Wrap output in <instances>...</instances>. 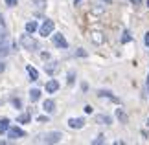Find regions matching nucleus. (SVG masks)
Returning a JSON list of instances; mask_svg holds the SVG:
<instances>
[{"instance_id":"obj_30","label":"nucleus","mask_w":149,"mask_h":145,"mask_svg":"<svg viewBox=\"0 0 149 145\" xmlns=\"http://www.w3.org/2000/svg\"><path fill=\"white\" fill-rule=\"evenodd\" d=\"M0 145H6V142H0Z\"/></svg>"},{"instance_id":"obj_9","label":"nucleus","mask_w":149,"mask_h":145,"mask_svg":"<svg viewBox=\"0 0 149 145\" xmlns=\"http://www.w3.org/2000/svg\"><path fill=\"white\" fill-rule=\"evenodd\" d=\"M96 121L101 125H111L112 123V119H111V116H105V114H98L96 116Z\"/></svg>"},{"instance_id":"obj_10","label":"nucleus","mask_w":149,"mask_h":145,"mask_svg":"<svg viewBox=\"0 0 149 145\" xmlns=\"http://www.w3.org/2000/svg\"><path fill=\"white\" fill-rule=\"evenodd\" d=\"M9 129V119L8 118H2L0 119V134H6Z\"/></svg>"},{"instance_id":"obj_23","label":"nucleus","mask_w":149,"mask_h":145,"mask_svg":"<svg viewBox=\"0 0 149 145\" xmlns=\"http://www.w3.org/2000/svg\"><path fill=\"white\" fill-rule=\"evenodd\" d=\"M31 4L33 6H42V4H46V0H31Z\"/></svg>"},{"instance_id":"obj_6","label":"nucleus","mask_w":149,"mask_h":145,"mask_svg":"<svg viewBox=\"0 0 149 145\" xmlns=\"http://www.w3.org/2000/svg\"><path fill=\"white\" fill-rule=\"evenodd\" d=\"M68 127H70V129H83L85 119L83 118H70L68 119Z\"/></svg>"},{"instance_id":"obj_18","label":"nucleus","mask_w":149,"mask_h":145,"mask_svg":"<svg viewBox=\"0 0 149 145\" xmlns=\"http://www.w3.org/2000/svg\"><path fill=\"white\" fill-rule=\"evenodd\" d=\"M17 121H19V123H28V121H30V114H28V112L20 114L19 118H17Z\"/></svg>"},{"instance_id":"obj_11","label":"nucleus","mask_w":149,"mask_h":145,"mask_svg":"<svg viewBox=\"0 0 149 145\" xmlns=\"http://www.w3.org/2000/svg\"><path fill=\"white\" fill-rule=\"evenodd\" d=\"M26 70H28V74H30V79H31V81H37V79H39V72H37L31 65H28Z\"/></svg>"},{"instance_id":"obj_16","label":"nucleus","mask_w":149,"mask_h":145,"mask_svg":"<svg viewBox=\"0 0 149 145\" xmlns=\"http://www.w3.org/2000/svg\"><path fill=\"white\" fill-rule=\"evenodd\" d=\"M98 96H100V97H109V99H112V101H118L116 97L111 94V92H105V90H100V92H98Z\"/></svg>"},{"instance_id":"obj_20","label":"nucleus","mask_w":149,"mask_h":145,"mask_svg":"<svg viewBox=\"0 0 149 145\" xmlns=\"http://www.w3.org/2000/svg\"><path fill=\"white\" fill-rule=\"evenodd\" d=\"M103 142H105V138H103L101 134L98 136V138H96V140L92 142V143H90V145H103Z\"/></svg>"},{"instance_id":"obj_8","label":"nucleus","mask_w":149,"mask_h":145,"mask_svg":"<svg viewBox=\"0 0 149 145\" xmlns=\"http://www.w3.org/2000/svg\"><path fill=\"white\" fill-rule=\"evenodd\" d=\"M42 108H44V112H48V114H52L55 110V101L54 99H46L42 103Z\"/></svg>"},{"instance_id":"obj_1","label":"nucleus","mask_w":149,"mask_h":145,"mask_svg":"<svg viewBox=\"0 0 149 145\" xmlns=\"http://www.w3.org/2000/svg\"><path fill=\"white\" fill-rule=\"evenodd\" d=\"M61 138H63V134H61V132H57V130L46 132V134L41 136L39 143H41V145H54V143H57V142H61Z\"/></svg>"},{"instance_id":"obj_21","label":"nucleus","mask_w":149,"mask_h":145,"mask_svg":"<svg viewBox=\"0 0 149 145\" xmlns=\"http://www.w3.org/2000/svg\"><path fill=\"white\" fill-rule=\"evenodd\" d=\"M131 39H133V37H131V33L129 31H123V37H122V42H129V40Z\"/></svg>"},{"instance_id":"obj_19","label":"nucleus","mask_w":149,"mask_h":145,"mask_svg":"<svg viewBox=\"0 0 149 145\" xmlns=\"http://www.w3.org/2000/svg\"><path fill=\"white\" fill-rule=\"evenodd\" d=\"M116 116H118V119L122 121V123H125V121H127V116H125V112H123L122 108H118V110H116Z\"/></svg>"},{"instance_id":"obj_15","label":"nucleus","mask_w":149,"mask_h":145,"mask_svg":"<svg viewBox=\"0 0 149 145\" xmlns=\"http://www.w3.org/2000/svg\"><path fill=\"white\" fill-rule=\"evenodd\" d=\"M35 30H37V22H35V20H30V22L26 24V31H28V33H33Z\"/></svg>"},{"instance_id":"obj_28","label":"nucleus","mask_w":149,"mask_h":145,"mask_svg":"<svg viewBox=\"0 0 149 145\" xmlns=\"http://www.w3.org/2000/svg\"><path fill=\"white\" fill-rule=\"evenodd\" d=\"M131 2H133V4H140L142 0H131Z\"/></svg>"},{"instance_id":"obj_26","label":"nucleus","mask_w":149,"mask_h":145,"mask_svg":"<svg viewBox=\"0 0 149 145\" xmlns=\"http://www.w3.org/2000/svg\"><path fill=\"white\" fill-rule=\"evenodd\" d=\"M85 112H87V114H92V107L87 105V107H85Z\"/></svg>"},{"instance_id":"obj_22","label":"nucleus","mask_w":149,"mask_h":145,"mask_svg":"<svg viewBox=\"0 0 149 145\" xmlns=\"http://www.w3.org/2000/svg\"><path fill=\"white\" fill-rule=\"evenodd\" d=\"M74 77H76V74H74V72H70V74H68V79H66V83H68V85H74Z\"/></svg>"},{"instance_id":"obj_32","label":"nucleus","mask_w":149,"mask_h":145,"mask_svg":"<svg viewBox=\"0 0 149 145\" xmlns=\"http://www.w3.org/2000/svg\"><path fill=\"white\" fill-rule=\"evenodd\" d=\"M147 125H149V119H147Z\"/></svg>"},{"instance_id":"obj_4","label":"nucleus","mask_w":149,"mask_h":145,"mask_svg":"<svg viewBox=\"0 0 149 145\" xmlns=\"http://www.w3.org/2000/svg\"><path fill=\"white\" fill-rule=\"evenodd\" d=\"M54 44L57 46V48H68V42H66V39H65V35L63 33H55L54 35Z\"/></svg>"},{"instance_id":"obj_12","label":"nucleus","mask_w":149,"mask_h":145,"mask_svg":"<svg viewBox=\"0 0 149 145\" xmlns=\"http://www.w3.org/2000/svg\"><path fill=\"white\" fill-rule=\"evenodd\" d=\"M39 97H41V90H39V88H31V90H30V101L35 103Z\"/></svg>"},{"instance_id":"obj_5","label":"nucleus","mask_w":149,"mask_h":145,"mask_svg":"<svg viewBox=\"0 0 149 145\" xmlns=\"http://www.w3.org/2000/svg\"><path fill=\"white\" fill-rule=\"evenodd\" d=\"M8 136L13 138V140H17V138H24L26 132L22 129H19V127H9V129H8Z\"/></svg>"},{"instance_id":"obj_14","label":"nucleus","mask_w":149,"mask_h":145,"mask_svg":"<svg viewBox=\"0 0 149 145\" xmlns=\"http://www.w3.org/2000/svg\"><path fill=\"white\" fill-rule=\"evenodd\" d=\"M92 42H96V44H101L103 42V37H101L100 31H92Z\"/></svg>"},{"instance_id":"obj_29","label":"nucleus","mask_w":149,"mask_h":145,"mask_svg":"<svg viewBox=\"0 0 149 145\" xmlns=\"http://www.w3.org/2000/svg\"><path fill=\"white\" fill-rule=\"evenodd\" d=\"M74 2H76V4H79V2H81V0H74Z\"/></svg>"},{"instance_id":"obj_2","label":"nucleus","mask_w":149,"mask_h":145,"mask_svg":"<svg viewBox=\"0 0 149 145\" xmlns=\"http://www.w3.org/2000/svg\"><path fill=\"white\" fill-rule=\"evenodd\" d=\"M20 44H22V48H24V50H31V51L39 48V42L30 35V33H26V35L20 37Z\"/></svg>"},{"instance_id":"obj_3","label":"nucleus","mask_w":149,"mask_h":145,"mask_svg":"<svg viewBox=\"0 0 149 145\" xmlns=\"http://www.w3.org/2000/svg\"><path fill=\"white\" fill-rule=\"evenodd\" d=\"M52 31H54V20H44V24L39 28V33H41L42 37L52 35Z\"/></svg>"},{"instance_id":"obj_13","label":"nucleus","mask_w":149,"mask_h":145,"mask_svg":"<svg viewBox=\"0 0 149 145\" xmlns=\"http://www.w3.org/2000/svg\"><path fill=\"white\" fill-rule=\"evenodd\" d=\"M44 70H46V72L52 75V74H55L57 70H59V65H57V62H50V65L44 66Z\"/></svg>"},{"instance_id":"obj_7","label":"nucleus","mask_w":149,"mask_h":145,"mask_svg":"<svg viewBox=\"0 0 149 145\" xmlns=\"http://www.w3.org/2000/svg\"><path fill=\"white\" fill-rule=\"evenodd\" d=\"M57 88H59V83H57L55 79H50L46 83V92L48 94H54V92H57Z\"/></svg>"},{"instance_id":"obj_17","label":"nucleus","mask_w":149,"mask_h":145,"mask_svg":"<svg viewBox=\"0 0 149 145\" xmlns=\"http://www.w3.org/2000/svg\"><path fill=\"white\" fill-rule=\"evenodd\" d=\"M2 46H9V40H8V35H6L4 31L0 33V48H2Z\"/></svg>"},{"instance_id":"obj_25","label":"nucleus","mask_w":149,"mask_h":145,"mask_svg":"<svg viewBox=\"0 0 149 145\" xmlns=\"http://www.w3.org/2000/svg\"><path fill=\"white\" fill-rule=\"evenodd\" d=\"M6 4H8L9 8H11V6H15V4H17V0H6Z\"/></svg>"},{"instance_id":"obj_24","label":"nucleus","mask_w":149,"mask_h":145,"mask_svg":"<svg viewBox=\"0 0 149 145\" xmlns=\"http://www.w3.org/2000/svg\"><path fill=\"white\" fill-rule=\"evenodd\" d=\"M144 42H146V46H147V48H149V31L146 33V37H144Z\"/></svg>"},{"instance_id":"obj_31","label":"nucleus","mask_w":149,"mask_h":145,"mask_svg":"<svg viewBox=\"0 0 149 145\" xmlns=\"http://www.w3.org/2000/svg\"><path fill=\"white\" fill-rule=\"evenodd\" d=\"M147 8H149V0H147Z\"/></svg>"},{"instance_id":"obj_27","label":"nucleus","mask_w":149,"mask_h":145,"mask_svg":"<svg viewBox=\"0 0 149 145\" xmlns=\"http://www.w3.org/2000/svg\"><path fill=\"white\" fill-rule=\"evenodd\" d=\"M6 70V65H4V62H0V72H4Z\"/></svg>"}]
</instances>
